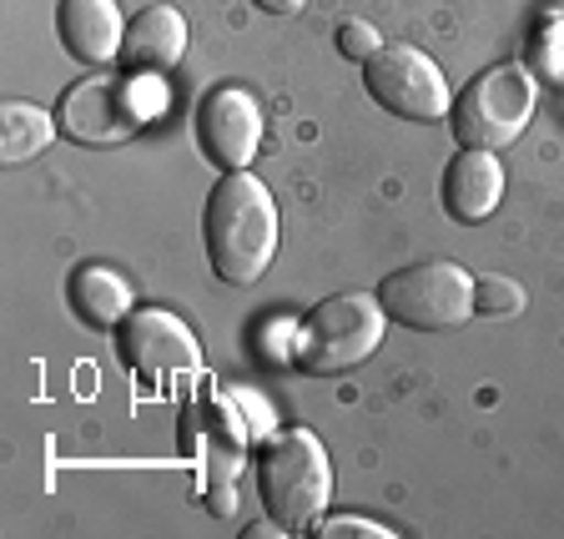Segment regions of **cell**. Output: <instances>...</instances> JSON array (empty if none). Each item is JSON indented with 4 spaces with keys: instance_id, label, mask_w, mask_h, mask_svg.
<instances>
[{
    "instance_id": "1",
    "label": "cell",
    "mask_w": 564,
    "mask_h": 539,
    "mask_svg": "<svg viewBox=\"0 0 564 539\" xmlns=\"http://www.w3.org/2000/svg\"><path fill=\"white\" fill-rule=\"evenodd\" d=\"M212 272L232 288H247L268 272L278 252V202L252 172H227L202 212Z\"/></svg>"
},
{
    "instance_id": "2",
    "label": "cell",
    "mask_w": 564,
    "mask_h": 539,
    "mask_svg": "<svg viewBox=\"0 0 564 539\" xmlns=\"http://www.w3.org/2000/svg\"><path fill=\"white\" fill-rule=\"evenodd\" d=\"M258 494L272 525L282 529H307L333 494V464L328 449L317 444L307 429H282L262 444L258 454Z\"/></svg>"
},
{
    "instance_id": "3",
    "label": "cell",
    "mask_w": 564,
    "mask_h": 539,
    "mask_svg": "<svg viewBox=\"0 0 564 539\" xmlns=\"http://www.w3.org/2000/svg\"><path fill=\"white\" fill-rule=\"evenodd\" d=\"M383 303L368 293H338V298H323L313 313L303 317L293 343V364L313 378H328V374H348V368L368 364L383 343Z\"/></svg>"
},
{
    "instance_id": "4",
    "label": "cell",
    "mask_w": 564,
    "mask_h": 539,
    "mask_svg": "<svg viewBox=\"0 0 564 539\" xmlns=\"http://www.w3.org/2000/svg\"><path fill=\"white\" fill-rule=\"evenodd\" d=\"M529 117H534V71L514 66V61L479 71L448 106V127H454L458 147H474V152H499L519 141Z\"/></svg>"
},
{
    "instance_id": "5",
    "label": "cell",
    "mask_w": 564,
    "mask_h": 539,
    "mask_svg": "<svg viewBox=\"0 0 564 539\" xmlns=\"http://www.w3.org/2000/svg\"><path fill=\"white\" fill-rule=\"evenodd\" d=\"M378 303L403 328L444 333V328H458L474 313V278L458 262H444V258L409 262V268L388 272L378 282Z\"/></svg>"
},
{
    "instance_id": "6",
    "label": "cell",
    "mask_w": 564,
    "mask_h": 539,
    "mask_svg": "<svg viewBox=\"0 0 564 539\" xmlns=\"http://www.w3.org/2000/svg\"><path fill=\"white\" fill-rule=\"evenodd\" d=\"M368 96L383 106L388 117L403 121H444L448 117V82L434 61L413 46H383L364 61Z\"/></svg>"
},
{
    "instance_id": "7",
    "label": "cell",
    "mask_w": 564,
    "mask_h": 539,
    "mask_svg": "<svg viewBox=\"0 0 564 539\" xmlns=\"http://www.w3.org/2000/svg\"><path fill=\"white\" fill-rule=\"evenodd\" d=\"M141 101L137 86L127 76H91V82H76L56 106V127L82 147H117V141L137 137L141 127Z\"/></svg>"
},
{
    "instance_id": "8",
    "label": "cell",
    "mask_w": 564,
    "mask_h": 539,
    "mask_svg": "<svg viewBox=\"0 0 564 539\" xmlns=\"http://www.w3.org/2000/svg\"><path fill=\"white\" fill-rule=\"evenodd\" d=\"M197 147L212 166L247 172L262 147V111L242 86H212L197 101Z\"/></svg>"
},
{
    "instance_id": "9",
    "label": "cell",
    "mask_w": 564,
    "mask_h": 539,
    "mask_svg": "<svg viewBox=\"0 0 564 539\" xmlns=\"http://www.w3.org/2000/svg\"><path fill=\"white\" fill-rule=\"evenodd\" d=\"M117 358L141 378H162L197 368L202 353L182 317L162 313V308H141L117 323Z\"/></svg>"
},
{
    "instance_id": "10",
    "label": "cell",
    "mask_w": 564,
    "mask_h": 539,
    "mask_svg": "<svg viewBox=\"0 0 564 539\" xmlns=\"http://www.w3.org/2000/svg\"><path fill=\"white\" fill-rule=\"evenodd\" d=\"M182 56H187V15L176 6H147L127 21V35H121L127 76H166Z\"/></svg>"
},
{
    "instance_id": "11",
    "label": "cell",
    "mask_w": 564,
    "mask_h": 539,
    "mask_svg": "<svg viewBox=\"0 0 564 539\" xmlns=\"http://www.w3.org/2000/svg\"><path fill=\"white\" fill-rule=\"evenodd\" d=\"M56 35L70 61L106 66V61H121V35H127V25H121L117 0H61Z\"/></svg>"
},
{
    "instance_id": "12",
    "label": "cell",
    "mask_w": 564,
    "mask_h": 539,
    "mask_svg": "<svg viewBox=\"0 0 564 539\" xmlns=\"http://www.w3.org/2000/svg\"><path fill=\"white\" fill-rule=\"evenodd\" d=\"M499 197H505V166L494 162V152H474V147H464V152L448 162V172H444L448 217L464 223V227H479V223H489L494 217Z\"/></svg>"
},
{
    "instance_id": "13",
    "label": "cell",
    "mask_w": 564,
    "mask_h": 539,
    "mask_svg": "<svg viewBox=\"0 0 564 539\" xmlns=\"http://www.w3.org/2000/svg\"><path fill=\"white\" fill-rule=\"evenodd\" d=\"M66 303L86 328H117L131 313V282L111 268H76L66 282Z\"/></svg>"
},
{
    "instance_id": "14",
    "label": "cell",
    "mask_w": 564,
    "mask_h": 539,
    "mask_svg": "<svg viewBox=\"0 0 564 539\" xmlns=\"http://www.w3.org/2000/svg\"><path fill=\"white\" fill-rule=\"evenodd\" d=\"M51 137H56V117H46L41 106L11 101L0 111V157H6V166H25L31 157H41Z\"/></svg>"
},
{
    "instance_id": "15",
    "label": "cell",
    "mask_w": 564,
    "mask_h": 539,
    "mask_svg": "<svg viewBox=\"0 0 564 539\" xmlns=\"http://www.w3.org/2000/svg\"><path fill=\"white\" fill-rule=\"evenodd\" d=\"M474 313L484 317H519L524 313V288L505 272H489V278H474Z\"/></svg>"
},
{
    "instance_id": "16",
    "label": "cell",
    "mask_w": 564,
    "mask_h": 539,
    "mask_svg": "<svg viewBox=\"0 0 564 539\" xmlns=\"http://www.w3.org/2000/svg\"><path fill=\"white\" fill-rule=\"evenodd\" d=\"M307 535L313 539H393V529L373 525V519H358V515H333V519H313Z\"/></svg>"
},
{
    "instance_id": "17",
    "label": "cell",
    "mask_w": 564,
    "mask_h": 539,
    "mask_svg": "<svg viewBox=\"0 0 564 539\" xmlns=\"http://www.w3.org/2000/svg\"><path fill=\"white\" fill-rule=\"evenodd\" d=\"M338 51L348 61H368V56H378V51H383V35H378L368 21H343L338 25Z\"/></svg>"
},
{
    "instance_id": "18",
    "label": "cell",
    "mask_w": 564,
    "mask_h": 539,
    "mask_svg": "<svg viewBox=\"0 0 564 539\" xmlns=\"http://www.w3.org/2000/svg\"><path fill=\"white\" fill-rule=\"evenodd\" d=\"M534 66H540L544 82L564 86V25H544L540 46H534Z\"/></svg>"
},
{
    "instance_id": "19",
    "label": "cell",
    "mask_w": 564,
    "mask_h": 539,
    "mask_svg": "<svg viewBox=\"0 0 564 539\" xmlns=\"http://www.w3.org/2000/svg\"><path fill=\"white\" fill-rule=\"evenodd\" d=\"M258 11H268V15H297L303 11V0H252Z\"/></svg>"
}]
</instances>
